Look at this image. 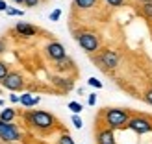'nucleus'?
<instances>
[{
    "instance_id": "1",
    "label": "nucleus",
    "mask_w": 152,
    "mask_h": 144,
    "mask_svg": "<svg viewBox=\"0 0 152 144\" xmlns=\"http://www.w3.org/2000/svg\"><path fill=\"white\" fill-rule=\"evenodd\" d=\"M22 118L24 122L32 127V130L39 131L41 135H47V133H52L59 126L58 118L48 111H41V109H28L22 113Z\"/></svg>"
},
{
    "instance_id": "2",
    "label": "nucleus",
    "mask_w": 152,
    "mask_h": 144,
    "mask_svg": "<svg viewBox=\"0 0 152 144\" xmlns=\"http://www.w3.org/2000/svg\"><path fill=\"white\" fill-rule=\"evenodd\" d=\"M134 113L130 109H123V107H104L100 111L96 120H100L104 126L111 127V130H126L128 127V120Z\"/></svg>"
},
{
    "instance_id": "3",
    "label": "nucleus",
    "mask_w": 152,
    "mask_h": 144,
    "mask_svg": "<svg viewBox=\"0 0 152 144\" xmlns=\"http://www.w3.org/2000/svg\"><path fill=\"white\" fill-rule=\"evenodd\" d=\"M72 37H74V41L80 44V48L86 52V54H89V56L96 54V52L102 48L100 35H98L96 32H93V30H76V32L72 33Z\"/></svg>"
},
{
    "instance_id": "4",
    "label": "nucleus",
    "mask_w": 152,
    "mask_h": 144,
    "mask_svg": "<svg viewBox=\"0 0 152 144\" xmlns=\"http://www.w3.org/2000/svg\"><path fill=\"white\" fill-rule=\"evenodd\" d=\"M91 57H93V63H96V67H100V69L106 70V72L115 70L119 67V63H121V54L117 50H113V48H100Z\"/></svg>"
},
{
    "instance_id": "5",
    "label": "nucleus",
    "mask_w": 152,
    "mask_h": 144,
    "mask_svg": "<svg viewBox=\"0 0 152 144\" xmlns=\"http://www.w3.org/2000/svg\"><path fill=\"white\" fill-rule=\"evenodd\" d=\"M22 139H24V133L15 122L0 120V142L2 144H15L20 142Z\"/></svg>"
},
{
    "instance_id": "6",
    "label": "nucleus",
    "mask_w": 152,
    "mask_h": 144,
    "mask_svg": "<svg viewBox=\"0 0 152 144\" xmlns=\"http://www.w3.org/2000/svg\"><path fill=\"white\" fill-rule=\"evenodd\" d=\"M128 130L137 135L152 133V117L143 115V113H134L130 120H128Z\"/></svg>"
},
{
    "instance_id": "7",
    "label": "nucleus",
    "mask_w": 152,
    "mask_h": 144,
    "mask_svg": "<svg viewBox=\"0 0 152 144\" xmlns=\"http://www.w3.org/2000/svg\"><path fill=\"white\" fill-rule=\"evenodd\" d=\"M0 85L4 89L11 90V93H17V90H22L26 87V80H24V74L19 72V70H10L7 76L0 81Z\"/></svg>"
},
{
    "instance_id": "8",
    "label": "nucleus",
    "mask_w": 152,
    "mask_h": 144,
    "mask_svg": "<svg viewBox=\"0 0 152 144\" xmlns=\"http://www.w3.org/2000/svg\"><path fill=\"white\" fill-rule=\"evenodd\" d=\"M45 56H47V59L48 61H59V59H63L65 56H67V50H65V46L59 41H50V43H47L45 44Z\"/></svg>"
},
{
    "instance_id": "9",
    "label": "nucleus",
    "mask_w": 152,
    "mask_h": 144,
    "mask_svg": "<svg viewBox=\"0 0 152 144\" xmlns=\"http://www.w3.org/2000/svg\"><path fill=\"white\" fill-rule=\"evenodd\" d=\"M95 142L96 144H117L115 130H111V127L104 124H98L95 130Z\"/></svg>"
},
{
    "instance_id": "10",
    "label": "nucleus",
    "mask_w": 152,
    "mask_h": 144,
    "mask_svg": "<svg viewBox=\"0 0 152 144\" xmlns=\"http://www.w3.org/2000/svg\"><path fill=\"white\" fill-rule=\"evenodd\" d=\"M13 32L17 33L19 37H22V39H32V37H35L37 33H39V28L30 24V22H24V20H19L17 24H15Z\"/></svg>"
},
{
    "instance_id": "11",
    "label": "nucleus",
    "mask_w": 152,
    "mask_h": 144,
    "mask_svg": "<svg viewBox=\"0 0 152 144\" xmlns=\"http://www.w3.org/2000/svg\"><path fill=\"white\" fill-rule=\"evenodd\" d=\"M52 85H54L58 90H61V93H69V90L74 89V80L71 76H52Z\"/></svg>"
},
{
    "instance_id": "12",
    "label": "nucleus",
    "mask_w": 152,
    "mask_h": 144,
    "mask_svg": "<svg viewBox=\"0 0 152 144\" xmlns=\"http://www.w3.org/2000/svg\"><path fill=\"white\" fill-rule=\"evenodd\" d=\"M54 69L58 72H61V74H69V72H74L76 70V67H74L72 59L69 56H65L63 59H59V61H54Z\"/></svg>"
},
{
    "instance_id": "13",
    "label": "nucleus",
    "mask_w": 152,
    "mask_h": 144,
    "mask_svg": "<svg viewBox=\"0 0 152 144\" xmlns=\"http://www.w3.org/2000/svg\"><path fill=\"white\" fill-rule=\"evenodd\" d=\"M100 0H72V6L74 9H80V11H87V9H95L98 6Z\"/></svg>"
},
{
    "instance_id": "14",
    "label": "nucleus",
    "mask_w": 152,
    "mask_h": 144,
    "mask_svg": "<svg viewBox=\"0 0 152 144\" xmlns=\"http://www.w3.org/2000/svg\"><path fill=\"white\" fill-rule=\"evenodd\" d=\"M41 102V98L39 96H34L32 93H24V94H20V105H24L26 109H30V107H35L37 103Z\"/></svg>"
},
{
    "instance_id": "15",
    "label": "nucleus",
    "mask_w": 152,
    "mask_h": 144,
    "mask_svg": "<svg viewBox=\"0 0 152 144\" xmlns=\"http://www.w3.org/2000/svg\"><path fill=\"white\" fill-rule=\"evenodd\" d=\"M17 118V111L13 107H6L0 111V120H6V122H13V120Z\"/></svg>"
},
{
    "instance_id": "16",
    "label": "nucleus",
    "mask_w": 152,
    "mask_h": 144,
    "mask_svg": "<svg viewBox=\"0 0 152 144\" xmlns=\"http://www.w3.org/2000/svg\"><path fill=\"white\" fill-rule=\"evenodd\" d=\"M139 15L143 19H147L152 22V2H147V4H139Z\"/></svg>"
},
{
    "instance_id": "17",
    "label": "nucleus",
    "mask_w": 152,
    "mask_h": 144,
    "mask_svg": "<svg viewBox=\"0 0 152 144\" xmlns=\"http://www.w3.org/2000/svg\"><path fill=\"white\" fill-rule=\"evenodd\" d=\"M56 144H76V142H74V139L67 131H61L59 137H58V140H56Z\"/></svg>"
},
{
    "instance_id": "18",
    "label": "nucleus",
    "mask_w": 152,
    "mask_h": 144,
    "mask_svg": "<svg viewBox=\"0 0 152 144\" xmlns=\"http://www.w3.org/2000/svg\"><path fill=\"white\" fill-rule=\"evenodd\" d=\"M128 0H104V4L108 6V7H123L126 6Z\"/></svg>"
},
{
    "instance_id": "19",
    "label": "nucleus",
    "mask_w": 152,
    "mask_h": 144,
    "mask_svg": "<svg viewBox=\"0 0 152 144\" xmlns=\"http://www.w3.org/2000/svg\"><path fill=\"white\" fill-rule=\"evenodd\" d=\"M7 72H10V65H7L6 61H2L0 59V81H2L6 76H7Z\"/></svg>"
},
{
    "instance_id": "20",
    "label": "nucleus",
    "mask_w": 152,
    "mask_h": 144,
    "mask_svg": "<svg viewBox=\"0 0 152 144\" xmlns=\"http://www.w3.org/2000/svg\"><path fill=\"white\" fill-rule=\"evenodd\" d=\"M69 109L74 113V115H80L82 109H83V105H82L80 102H69Z\"/></svg>"
},
{
    "instance_id": "21",
    "label": "nucleus",
    "mask_w": 152,
    "mask_h": 144,
    "mask_svg": "<svg viewBox=\"0 0 152 144\" xmlns=\"http://www.w3.org/2000/svg\"><path fill=\"white\" fill-rule=\"evenodd\" d=\"M72 126L76 127V130H82V126H83V120L80 118V115H74V113H72Z\"/></svg>"
},
{
    "instance_id": "22",
    "label": "nucleus",
    "mask_w": 152,
    "mask_h": 144,
    "mask_svg": "<svg viewBox=\"0 0 152 144\" xmlns=\"http://www.w3.org/2000/svg\"><path fill=\"white\" fill-rule=\"evenodd\" d=\"M6 13L10 15V17H22L24 15V11H20V9H15V7H7Z\"/></svg>"
},
{
    "instance_id": "23",
    "label": "nucleus",
    "mask_w": 152,
    "mask_h": 144,
    "mask_svg": "<svg viewBox=\"0 0 152 144\" xmlns=\"http://www.w3.org/2000/svg\"><path fill=\"white\" fill-rule=\"evenodd\" d=\"M143 100H145L148 105H152V87H148L145 93H143Z\"/></svg>"
},
{
    "instance_id": "24",
    "label": "nucleus",
    "mask_w": 152,
    "mask_h": 144,
    "mask_svg": "<svg viewBox=\"0 0 152 144\" xmlns=\"http://www.w3.org/2000/svg\"><path fill=\"white\" fill-rule=\"evenodd\" d=\"M87 83H89L91 87H95V89H102V81H100V80H96V78H89Z\"/></svg>"
},
{
    "instance_id": "25",
    "label": "nucleus",
    "mask_w": 152,
    "mask_h": 144,
    "mask_svg": "<svg viewBox=\"0 0 152 144\" xmlns=\"http://www.w3.org/2000/svg\"><path fill=\"white\" fill-rule=\"evenodd\" d=\"M59 17H61V9H54V11L50 13V17H48V19H50L52 22H56V20H59Z\"/></svg>"
},
{
    "instance_id": "26",
    "label": "nucleus",
    "mask_w": 152,
    "mask_h": 144,
    "mask_svg": "<svg viewBox=\"0 0 152 144\" xmlns=\"http://www.w3.org/2000/svg\"><path fill=\"white\" fill-rule=\"evenodd\" d=\"M41 2H43V0H24V6L26 7H37Z\"/></svg>"
},
{
    "instance_id": "27",
    "label": "nucleus",
    "mask_w": 152,
    "mask_h": 144,
    "mask_svg": "<svg viewBox=\"0 0 152 144\" xmlns=\"http://www.w3.org/2000/svg\"><path fill=\"white\" fill-rule=\"evenodd\" d=\"M6 50H7V41L6 39H0V56H2Z\"/></svg>"
},
{
    "instance_id": "28",
    "label": "nucleus",
    "mask_w": 152,
    "mask_h": 144,
    "mask_svg": "<svg viewBox=\"0 0 152 144\" xmlns=\"http://www.w3.org/2000/svg\"><path fill=\"white\" fill-rule=\"evenodd\" d=\"M87 103L93 107V105L96 103V94H89V98H87Z\"/></svg>"
},
{
    "instance_id": "29",
    "label": "nucleus",
    "mask_w": 152,
    "mask_h": 144,
    "mask_svg": "<svg viewBox=\"0 0 152 144\" xmlns=\"http://www.w3.org/2000/svg\"><path fill=\"white\" fill-rule=\"evenodd\" d=\"M10 102L11 103H19L20 102V96L19 94H10Z\"/></svg>"
},
{
    "instance_id": "30",
    "label": "nucleus",
    "mask_w": 152,
    "mask_h": 144,
    "mask_svg": "<svg viewBox=\"0 0 152 144\" xmlns=\"http://www.w3.org/2000/svg\"><path fill=\"white\" fill-rule=\"evenodd\" d=\"M7 9V4L4 2V0H0V11H6Z\"/></svg>"
},
{
    "instance_id": "31",
    "label": "nucleus",
    "mask_w": 152,
    "mask_h": 144,
    "mask_svg": "<svg viewBox=\"0 0 152 144\" xmlns=\"http://www.w3.org/2000/svg\"><path fill=\"white\" fill-rule=\"evenodd\" d=\"M137 4H147V2H152V0H135Z\"/></svg>"
},
{
    "instance_id": "32",
    "label": "nucleus",
    "mask_w": 152,
    "mask_h": 144,
    "mask_svg": "<svg viewBox=\"0 0 152 144\" xmlns=\"http://www.w3.org/2000/svg\"><path fill=\"white\" fill-rule=\"evenodd\" d=\"M15 4H24V0H13Z\"/></svg>"
},
{
    "instance_id": "33",
    "label": "nucleus",
    "mask_w": 152,
    "mask_h": 144,
    "mask_svg": "<svg viewBox=\"0 0 152 144\" xmlns=\"http://www.w3.org/2000/svg\"><path fill=\"white\" fill-rule=\"evenodd\" d=\"M2 105H4V100H0V107H2Z\"/></svg>"
}]
</instances>
